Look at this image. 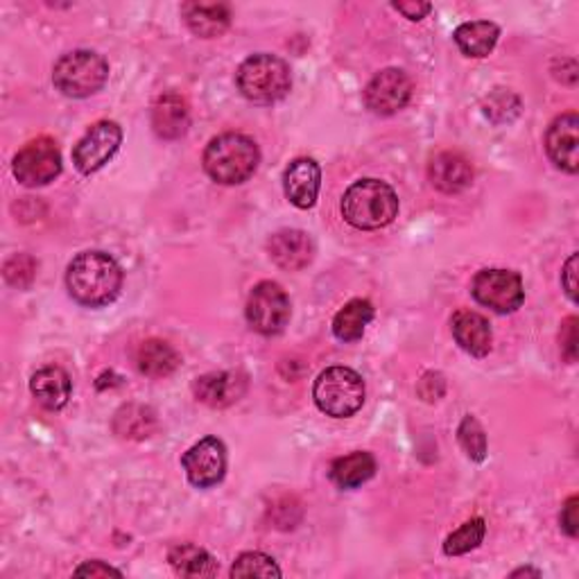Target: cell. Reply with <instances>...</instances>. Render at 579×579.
<instances>
[{"label":"cell","mask_w":579,"mask_h":579,"mask_svg":"<svg viewBox=\"0 0 579 579\" xmlns=\"http://www.w3.org/2000/svg\"><path fill=\"white\" fill-rule=\"evenodd\" d=\"M428 177L438 190L446 195H455L471 186L473 168L465 157L457 152H442L430 161Z\"/></svg>","instance_id":"17"},{"label":"cell","mask_w":579,"mask_h":579,"mask_svg":"<svg viewBox=\"0 0 579 579\" xmlns=\"http://www.w3.org/2000/svg\"><path fill=\"white\" fill-rule=\"evenodd\" d=\"M322 186V170L315 159H295L285 168L283 190L290 205L297 209H312Z\"/></svg>","instance_id":"14"},{"label":"cell","mask_w":579,"mask_h":579,"mask_svg":"<svg viewBox=\"0 0 579 579\" xmlns=\"http://www.w3.org/2000/svg\"><path fill=\"white\" fill-rule=\"evenodd\" d=\"M270 256L274 263L283 270L297 272L310 266L315 256V243L301 229H283L274 234L268 243Z\"/></svg>","instance_id":"15"},{"label":"cell","mask_w":579,"mask_h":579,"mask_svg":"<svg viewBox=\"0 0 579 579\" xmlns=\"http://www.w3.org/2000/svg\"><path fill=\"white\" fill-rule=\"evenodd\" d=\"M66 287L79 306L102 308L121 295L123 270L104 251H82L66 270Z\"/></svg>","instance_id":"1"},{"label":"cell","mask_w":579,"mask_h":579,"mask_svg":"<svg viewBox=\"0 0 579 579\" xmlns=\"http://www.w3.org/2000/svg\"><path fill=\"white\" fill-rule=\"evenodd\" d=\"M155 426H157L155 412L148 408H140V405H125L113 419V430L125 440L150 438Z\"/></svg>","instance_id":"27"},{"label":"cell","mask_w":579,"mask_h":579,"mask_svg":"<svg viewBox=\"0 0 579 579\" xmlns=\"http://www.w3.org/2000/svg\"><path fill=\"white\" fill-rule=\"evenodd\" d=\"M342 215L356 229L373 231L394 222L398 215V197L381 180H360L346 188L342 197Z\"/></svg>","instance_id":"2"},{"label":"cell","mask_w":579,"mask_h":579,"mask_svg":"<svg viewBox=\"0 0 579 579\" xmlns=\"http://www.w3.org/2000/svg\"><path fill=\"white\" fill-rule=\"evenodd\" d=\"M577 317H568L562 327V354L568 362L577 360Z\"/></svg>","instance_id":"32"},{"label":"cell","mask_w":579,"mask_h":579,"mask_svg":"<svg viewBox=\"0 0 579 579\" xmlns=\"http://www.w3.org/2000/svg\"><path fill=\"white\" fill-rule=\"evenodd\" d=\"M455 44L467 57H486L491 50L496 48L501 27L491 21H473V23H461L455 30Z\"/></svg>","instance_id":"23"},{"label":"cell","mask_w":579,"mask_h":579,"mask_svg":"<svg viewBox=\"0 0 579 579\" xmlns=\"http://www.w3.org/2000/svg\"><path fill=\"white\" fill-rule=\"evenodd\" d=\"M312 398L324 415L346 419L356 415L365 403L362 375L349 367H329L317 375Z\"/></svg>","instance_id":"5"},{"label":"cell","mask_w":579,"mask_h":579,"mask_svg":"<svg viewBox=\"0 0 579 579\" xmlns=\"http://www.w3.org/2000/svg\"><path fill=\"white\" fill-rule=\"evenodd\" d=\"M392 8L410 21H421L432 10L430 3H419V0H410V3H394Z\"/></svg>","instance_id":"36"},{"label":"cell","mask_w":579,"mask_h":579,"mask_svg":"<svg viewBox=\"0 0 579 579\" xmlns=\"http://www.w3.org/2000/svg\"><path fill=\"white\" fill-rule=\"evenodd\" d=\"M412 98V79L401 69L375 73L365 89V104L379 115H392Z\"/></svg>","instance_id":"11"},{"label":"cell","mask_w":579,"mask_h":579,"mask_svg":"<svg viewBox=\"0 0 579 579\" xmlns=\"http://www.w3.org/2000/svg\"><path fill=\"white\" fill-rule=\"evenodd\" d=\"M231 577H281V568L276 562L263 553H245L241 555L234 566H231Z\"/></svg>","instance_id":"29"},{"label":"cell","mask_w":579,"mask_h":579,"mask_svg":"<svg viewBox=\"0 0 579 579\" xmlns=\"http://www.w3.org/2000/svg\"><path fill=\"white\" fill-rule=\"evenodd\" d=\"M35 274H37V263H35V258L27 256V254H16L5 263V279H8V283H12L16 287L30 285Z\"/></svg>","instance_id":"31"},{"label":"cell","mask_w":579,"mask_h":579,"mask_svg":"<svg viewBox=\"0 0 579 579\" xmlns=\"http://www.w3.org/2000/svg\"><path fill=\"white\" fill-rule=\"evenodd\" d=\"M188 125H190L188 102L180 94L168 91L157 98L152 107V127L159 138L177 140L188 132Z\"/></svg>","instance_id":"18"},{"label":"cell","mask_w":579,"mask_h":579,"mask_svg":"<svg viewBox=\"0 0 579 579\" xmlns=\"http://www.w3.org/2000/svg\"><path fill=\"white\" fill-rule=\"evenodd\" d=\"M486 534V526H484V518H471L467 520L465 526H461L459 530H455L446 543H444V553L448 557H459V555H467L471 553V550H476L482 539Z\"/></svg>","instance_id":"28"},{"label":"cell","mask_w":579,"mask_h":579,"mask_svg":"<svg viewBox=\"0 0 579 579\" xmlns=\"http://www.w3.org/2000/svg\"><path fill=\"white\" fill-rule=\"evenodd\" d=\"M170 566L182 577H213L218 566L205 547L195 543H180L170 550Z\"/></svg>","instance_id":"25"},{"label":"cell","mask_w":579,"mask_h":579,"mask_svg":"<svg viewBox=\"0 0 579 579\" xmlns=\"http://www.w3.org/2000/svg\"><path fill=\"white\" fill-rule=\"evenodd\" d=\"M71 375L62 367H44L30 381V392L46 410H62L71 398Z\"/></svg>","instance_id":"20"},{"label":"cell","mask_w":579,"mask_h":579,"mask_svg":"<svg viewBox=\"0 0 579 579\" xmlns=\"http://www.w3.org/2000/svg\"><path fill=\"white\" fill-rule=\"evenodd\" d=\"M457 440L471 459L482 461L486 457V434H484V430L476 417L469 415V417H465V421L459 423Z\"/></svg>","instance_id":"30"},{"label":"cell","mask_w":579,"mask_h":579,"mask_svg":"<svg viewBox=\"0 0 579 579\" xmlns=\"http://www.w3.org/2000/svg\"><path fill=\"white\" fill-rule=\"evenodd\" d=\"M182 358L163 340H145L136 352V367L150 379H165L180 367Z\"/></svg>","instance_id":"22"},{"label":"cell","mask_w":579,"mask_h":579,"mask_svg":"<svg viewBox=\"0 0 579 579\" xmlns=\"http://www.w3.org/2000/svg\"><path fill=\"white\" fill-rule=\"evenodd\" d=\"M258 145L245 134H222L207 145V175L224 186L245 184L258 168Z\"/></svg>","instance_id":"3"},{"label":"cell","mask_w":579,"mask_h":579,"mask_svg":"<svg viewBox=\"0 0 579 579\" xmlns=\"http://www.w3.org/2000/svg\"><path fill=\"white\" fill-rule=\"evenodd\" d=\"M471 293L478 304L501 315L514 312L526 301V287L520 274L512 270H482L476 274Z\"/></svg>","instance_id":"9"},{"label":"cell","mask_w":579,"mask_h":579,"mask_svg":"<svg viewBox=\"0 0 579 579\" xmlns=\"http://www.w3.org/2000/svg\"><path fill=\"white\" fill-rule=\"evenodd\" d=\"M453 337L467 354L484 358L491 352V327L476 310H457L451 320Z\"/></svg>","instance_id":"19"},{"label":"cell","mask_w":579,"mask_h":579,"mask_svg":"<svg viewBox=\"0 0 579 579\" xmlns=\"http://www.w3.org/2000/svg\"><path fill=\"white\" fill-rule=\"evenodd\" d=\"M373 473H375V459L365 451L337 457L329 471L333 484H337L340 489H356L367 480H371Z\"/></svg>","instance_id":"24"},{"label":"cell","mask_w":579,"mask_h":579,"mask_svg":"<svg viewBox=\"0 0 579 579\" xmlns=\"http://www.w3.org/2000/svg\"><path fill=\"white\" fill-rule=\"evenodd\" d=\"M247 390L245 375L234 371H215L207 373L195 381L193 392L197 401H201L209 408H226V405L236 403Z\"/></svg>","instance_id":"16"},{"label":"cell","mask_w":579,"mask_h":579,"mask_svg":"<svg viewBox=\"0 0 579 579\" xmlns=\"http://www.w3.org/2000/svg\"><path fill=\"white\" fill-rule=\"evenodd\" d=\"M579 505V498L577 496H570L559 514V523H562V530L568 534V537H577L579 534V516H577V507Z\"/></svg>","instance_id":"33"},{"label":"cell","mask_w":579,"mask_h":579,"mask_svg":"<svg viewBox=\"0 0 579 579\" xmlns=\"http://www.w3.org/2000/svg\"><path fill=\"white\" fill-rule=\"evenodd\" d=\"M75 575L77 577H109V575L123 577L121 570H115V568H111V566H107L102 562H86L79 568H75Z\"/></svg>","instance_id":"35"},{"label":"cell","mask_w":579,"mask_h":579,"mask_svg":"<svg viewBox=\"0 0 579 579\" xmlns=\"http://www.w3.org/2000/svg\"><path fill=\"white\" fill-rule=\"evenodd\" d=\"M562 285L566 290V295L570 301H577V254H572L566 260V268L562 272Z\"/></svg>","instance_id":"34"},{"label":"cell","mask_w":579,"mask_h":579,"mask_svg":"<svg viewBox=\"0 0 579 579\" xmlns=\"http://www.w3.org/2000/svg\"><path fill=\"white\" fill-rule=\"evenodd\" d=\"M123 143V130L113 121H100L86 132L73 150V163L82 175H94L111 157L119 152Z\"/></svg>","instance_id":"10"},{"label":"cell","mask_w":579,"mask_h":579,"mask_svg":"<svg viewBox=\"0 0 579 579\" xmlns=\"http://www.w3.org/2000/svg\"><path fill=\"white\" fill-rule=\"evenodd\" d=\"M528 577V575H532V577H541V570H534V568H518V570H514L512 572V577Z\"/></svg>","instance_id":"37"},{"label":"cell","mask_w":579,"mask_h":579,"mask_svg":"<svg viewBox=\"0 0 579 579\" xmlns=\"http://www.w3.org/2000/svg\"><path fill=\"white\" fill-rule=\"evenodd\" d=\"M371 320H373V306L367 299H354L335 315L333 335L342 342H356L362 337Z\"/></svg>","instance_id":"26"},{"label":"cell","mask_w":579,"mask_h":579,"mask_svg":"<svg viewBox=\"0 0 579 579\" xmlns=\"http://www.w3.org/2000/svg\"><path fill=\"white\" fill-rule=\"evenodd\" d=\"M247 324L260 335H279L290 322V299L279 283H258L247 299Z\"/></svg>","instance_id":"7"},{"label":"cell","mask_w":579,"mask_h":579,"mask_svg":"<svg viewBox=\"0 0 579 579\" xmlns=\"http://www.w3.org/2000/svg\"><path fill=\"white\" fill-rule=\"evenodd\" d=\"M241 94L254 104H274L290 94L293 75L281 57L260 52L245 60L236 73Z\"/></svg>","instance_id":"4"},{"label":"cell","mask_w":579,"mask_h":579,"mask_svg":"<svg viewBox=\"0 0 579 579\" xmlns=\"http://www.w3.org/2000/svg\"><path fill=\"white\" fill-rule=\"evenodd\" d=\"M182 14L190 33L201 39H215L224 35L231 23V12L222 3H186L182 5Z\"/></svg>","instance_id":"21"},{"label":"cell","mask_w":579,"mask_h":579,"mask_svg":"<svg viewBox=\"0 0 579 579\" xmlns=\"http://www.w3.org/2000/svg\"><path fill=\"white\" fill-rule=\"evenodd\" d=\"M182 467L193 486H215L226 473V448L218 438L199 440L184 453Z\"/></svg>","instance_id":"12"},{"label":"cell","mask_w":579,"mask_h":579,"mask_svg":"<svg viewBox=\"0 0 579 579\" xmlns=\"http://www.w3.org/2000/svg\"><path fill=\"white\" fill-rule=\"evenodd\" d=\"M14 177L23 186H46L60 177L62 172V152L57 148V143L48 136L35 138L25 145V148L14 157L12 163Z\"/></svg>","instance_id":"8"},{"label":"cell","mask_w":579,"mask_h":579,"mask_svg":"<svg viewBox=\"0 0 579 579\" xmlns=\"http://www.w3.org/2000/svg\"><path fill=\"white\" fill-rule=\"evenodd\" d=\"M109 64L94 50H75L54 64L52 82L69 98H89L107 84Z\"/></svg>","instance_id":"6"},{"label":"cell","mask_w":579,"mask_h":579,"mask_svg":"<svg viewBox=\"0 0 579 579\" xmlns=\"http://www.w3.org/2000/svg\"><path fill=\"white\" fill-rule=\"evenodd\" d=\"M577 148H579V115L575 111H568L547 127L545 150L550 161H553L559 170L575 175L579 170Z\"/></svg>","instance_id":"13"}]
</instances>
